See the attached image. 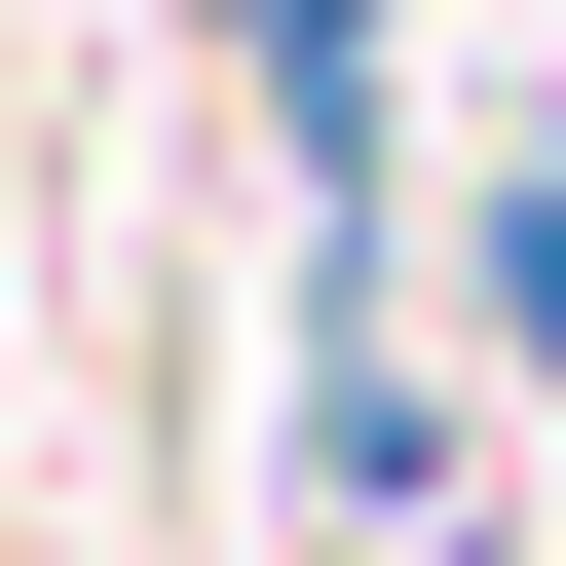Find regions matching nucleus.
<instances>
[{"instance_id": "nucleus-3", "label": "nucleus", "mask_w": 566, "mask_h": 566, "mask_svg": "<svg viewBox=\"0 0 566 566\" xmlns=\"http://www.w3.org/2000/svg\"><path fill=\"white\" fill-rule=\"evenodd\" d=\"M340 566H491V528H340Z\"/></svg>"}, {"instance_id": "nucleus-2", "label": "nucleus", "mask_w": 566, "mask_h": 566, "mask_svg": "<svg viewBox=\"0 0 566 566\" xmlns=\"http://www.w3.org/2000/svg\"><path fill=\"white\" fill-rule=\"evenodd\" d=\"M416 264L491 303V416H566V114H491V151L416 189Z\"/></svg>"}, {"instance_id": "nucleus-1", "label": "nucleus", "mask_w": 566, "mask_h": 566, "mask_svg": "<svg viewBox=\"0 0 566 566\" xmlns=\"http://www.w3.org/2000/svg\"><path fill=\"white\" fill-rule=\"evenodd\" d=\"M151 39H227V114H264L303 227H416V0H151Z\"/></svg>"}]
</instances>
